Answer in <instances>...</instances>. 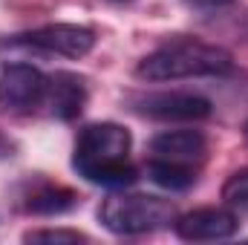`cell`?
Here are the masks:
<instances>
[{
    "label": "cell",
    "mask_w": 248,
    "mask_h": 245,
    "mask_svg": "<svg viewBox=\"0 0 248 245\" xmlns=\"http://www.w3.org/2000/svg\"><path fill=\"white\" fill-rule=\"evenodd\" d=\"M9 46H32L41 52H55L66 58H84L93 52L95 46V32L90 26H78V23H49L23 35H15L6 41Z\"/></svg>",
    "instance_id": "277c9868"
},
{
    "label": "cell",
    "mask_w": 248,
    "mask_h": 245,
    "mask_svg": "<svg viewBox=\"0 0 248 245\" xmlns=\"http://www.w3.org/2000/svg\"><path fill=\"white\" fill-rule=\"evenodd\" d=\"M78 205V193L63 187V184H38L32 187V193L26 196V211L29 214H41V216H52V214H63L72 211Z\"/></svg>",
    "instance_id": "30bf717a"
},
{
    "label": "cell",
    "mask_w": 248,
    "mask_h": 245,
    "mask_svg": "<svg viewBox=\"0 0 248 245\" xmlns=\"http://www.w3.org/2000/svg\"><path fill=\"white\" fill-rule=\"evenodd\" d=\"M176 234L187 243H214L237 234V216L225 208H199L173 222Z\"/></svg>",
    "instance_id": "52a82bcc"
},
{
    "label": "cell",
    "mask_w": 248,
    "mask_h": 245,
    "mask_svg": "<svg viewBox=\"0 0 248 245\" xmlns=\"http://www.w3.org/2000/svg\"><path fill=\"white\" fill-rule=\"evenodd\" d=\"M205 153H208V141L199 130H168L150 141V159H162L173 165L196 168L205 162Z\"/></svg>",
    "instance_id": "ba28073f"
},
{
    "label": "cell",
    "mask_w": 248,
    "mask_h": 245,
    "mask_svg": "<svg viewBox=\"0 0 248 245\" xmlns=\"http://www.w3.org/2000/svg\"><path fill=\"white\" fill-rule=\"evenodd\" d=\"M133 110L156 122H202L211 116V101L193 92H150L133 98Z\"/></svg>",
    "instance_id": "8992f818"
},
{
    "label": "cell",
    "mask_w": 248,
    "mask_h": 245,
    "mask_svg": "<svg viewBox=\"0 0 248 245\" xmlns=\"http://www.w3.org/2000/svg\"><path fill=\"white\" fill-rule=\"evenodd\" d=\"M98 219L113 234L136 237V234H153L176 222V208L170 199L150 193H116L101 202Z\"/></svg>",
    "instance_id": "3957f363"
},
{
    "label": "cell",
    "mask_w": 248,
    "mask_h": 245,
    "mask_svg": "<svg viewBox=\"0 0 248 245\" xmlns=\"http://www.w3.org/2000/svg\"><path fill=\"white\" fill-rule=\"evenodd\" d=\"M246 141H248V122H246Z\"/></svg>",
    "instance_id": "9a60e30c"
},
{
    "label": "cell",
    "mask_w": 248,
    "mask_h": 245,
    "mask_svg": "<svg viewBox=\"0 0 248 245\" xmlns=\"http://www.w3.org/2000/svg\"><path fill=\"white\" fill-rule=\"evenodd\" d=\"M190 6H199V9H222V6H228V3H234V0H187Z\"/></svg>",
    "instance_id": "5bb4252c"
},
{
    "label": "cell",
    "mask_w": 248,
    "mask_h": 245,
    "mask_svg": "<svg viewBox=\"0 0 248 245\" xmlns=\"http://www.w3.org/2000/svg\"><path fill=\"white\" fill-rule=\"evenodd\" d=\"M49 78L32 63H6L0 69V107L3 110H32L46 98Z\"/></svg>",
    "instance_id": "5b68a950"
},
{
    "label": "cell",
    "mask_w": 248,
    "mask_h": 245,
    "mask_svg": "<svg viewBox=\"0 0 248 245\" xmlns=\"http://www.w3.org/2000/svg\"><path fill=\"white\" fill-rule=\"evenodd\" d=\"M130 147L133 138L127 127L113 122L90 124L78 133L72 165L87 182L104 187H127L136 182V168L127 159Z\"/></svg>",
    "instance_id": "6da1fadb"
},
{
    "label": "cell",
    "mask_w": 248,
    "mask_h": 245,
    "mask_svg": "<svg viewBox=\"0 0 248 245\" xmlns=\"http://www.w3.org/2000/svg\"><path fill=\"white\" fill-rule=\"evenodd\" d=\"M222 199L225 205L231 208H240V211H248V168L231 173L225 184H222Z\"/></svg>",
    "instance_id": "7c38bea8"
},
{
    "label": "cell",
    "mask_w": 248,
    "mask_h": 245,
    "mask_svg": "<svg viewBox=\"0 0 248 245\" xmlns=\"http://www.w3.org/2000/svg\"><path fill=\"white\" fill-rule=\"evenodd\" d=\"M44 101L49 104L52 116L69 122V119H75L84 110V104H87V87L72 72H55L49 78V84H46V98Z\"/></svg>",
    "instance_id": "9c48e42d"
},
{
    "label": "cell",
    "mask_w": 248,
    "mask_h": 245,
    "mask_svg": "<svg viewBox=\"0 0 248 245\" xmlns=\"http://www.w3.org/2000/svg\"><path fill=\"white\" fill-rule=\"evenodd\" d=\"M147 176L156 184L168 187V190H185V187H190V184L196 182V168L162 162V159H150L147 162Z\"/></svg>",
    "instance_id": "8fae6325"
},
{
    "label": "cell",
    "mask_w": 248,
    "mask_h": 245,
    "mask_svg": "<svg viewBox=\"0 0 248 245\" xmlns=\"http://www.w3.org/2000/svg\"><path fill=\"white\" fill-rule=\"evenodd\" d=\"M23 240L26 243H84L87 237L81 231H66V228H41V231H29Z\"/></svg>",
    "instance_id": "4fadbf2b"
},
{
    "label": "cell",
    "mask_w": 248,
    "mask_h": 245,
    "mask_svg": "<svg viewBox=\"0 0 248 245\" xmlns=\"http://www.w3.org/2000/svg\"><path fill=\"white\" fill-rule=\"evenodd\" d=\"M119 3H127V0H119Z\"/></svg>",
    "instance_id": "2e32d148"
},
{
    "label": "cell",
    "mask_w": 248,
    "mask_h": 245,
    "mask_svg": "<svg viewBox=\"0 0 248 245\" xmlns=\"http://www.w3.org/2000/svg\"><path fill=\"white\" fill-rule=\"evenodd\" d=\"M234 69V58L228 49L217 44H205L196 38H179L156 52L144 55L136 66V78L162 84V81H179V78H214L228 75Z\"/></svg>",
    "instance_id": "7a4b0ae2"
}]
</instances>
